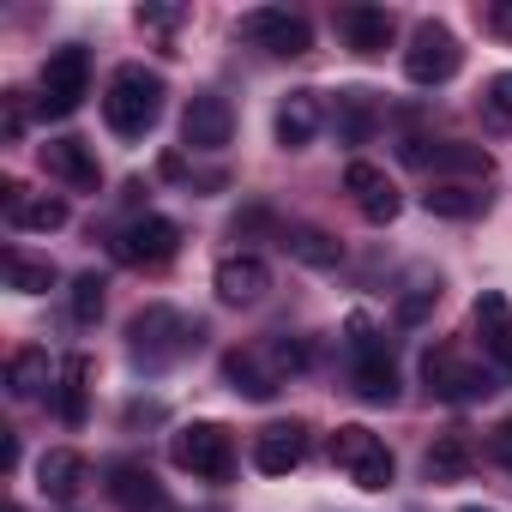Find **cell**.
Here are the masks:
<instances>
[{
	"label": "cell",
	"instance_id": "cell-1",
	"mask_svg": "<svg viewBox=\"0 0 512 512\" xmlns=\"http://www.w3.org/2000/svg\"><path fill=\"white\" fill-rule=\"evenodd\" d=\"M308 344L302 338H260L247 350H229L223 356V380L241 392V398H278L296 374H308Z\"/></svg>",
	"mask_w": 512,
	"mask_h": 512
},
{
	"label": "cell",
	"instance_id": "cell-2",
	"mask_svg": "<svg viewBox=\"0 0 512 512\" xmlns=\"http://www.w3.org/2000/svg\"><path fill=\"white\" fill-rule=\"evenodd\" d=\"M163 79L157 73H145L139 61H127V67H115V79H109V91H103V121H109V133H121V139H145L151 127H157V115H163Z\"/></svg>",
	"mask_w": 512,
	"mask_h": 512
},
{
	"label": "cell",
	"instance_id": "cell-3",
	"mask_svg": "<svg viewBox=\"0 0 512 512\" xmlns=\"http://www.w3.org/2000/svg\"><path fill=\"white\" fill-rule=\"evenodd\" d=\"M127 350H133V362L145 368V374H157V368H169V362H181L187 350H199V326H187L175 308H145L133 326H127Z\"/></svg>",
	"mask_w": 512,
	"mask_h": 512
},
{
	"label": "cell",
	"instance_id": "cell-4",
	"mask_svg": "<svg viewBox=\"0 0 512 512\" xmlns=\"http://www.w3.org/2000/svg\"><path fill=\"white\" fill-rule=\"evenodd\" d=\"M169 458H175V470H187V476H199V482H229V470H235V440H229L223 422H187V428L169 434Z\"/></svg>",
	"mask_w": 512,
	"mask_h": 512
},
{
	"label": "cell",
	"instance_id": "cell-5",
	"mask_svg": "<svg viewBox=\"0 0 512 512\" xmlns=\"http://www.w3.org/2000/svg\"><path fill=\"white\" fill-rule=\"evenodd\" d=\"M332 464L356 482V488H386L392 482V452H386V440L374 434V428H362V422H344L338 434H332Z\"/></svg>",
	"mask_w": 512,
	"mask_h": 512
},
{
	"label": "cell",
	"instance_id": "cell-6",
	"mask_svg": "<svg viewBox=\"0 0 512 512\" xmlns=\"http://www.w3.org/2000/svg\"><path fill=\"white\" fill-rule=\"evenodd\" d=\"M350 356H356V398L392 404L398 398V368H392V356H386V344H380L368 314H350Z\"/></svg>",
	"mask_w": 512,
	"mask_h": 512
},
{
	"label": "cell",
	"instance_id": "cell-7",
	"mask_svg": "<svg viewBox=\"0 0 512 512\" xmlns=\"http://www.w3.org/2000/svg\"><path fill=\"white\" fill-rule=\"evenodd\" d=\"M85 91H91V55L85 49H55L43 61V97H37V109L49 121H67L85 103Z\"/></svg>",
	"mask_w": 512,
	"mask_h": 512
},
{
	"label": "cell",
	"instance_id": "cell-8",
	"mask_svg": "<svg viewBox=\"0 0 512 512\" xmlns=\"http://www.w3.org/2000/svg\"><path fill=\"white\" fill-rule=\"evenodd\" d=\"M458 67H464V49H458V37L446 31V25H416V37H410V49H404V73L416 79V85H446V79H458Z\"/></svg>",
	"mask_w": 512,
	"mask_h": 512
},
{
	"label": "cell",
	"instance_id": "cell-9",
	"mask_svg": "<svg viewBox=\"0 0 512 512\" xmlns=\"http://www.w3.org/2000/svg\"><path fill=\"white\" fill-rule=\"evenodd\" d=\"M109 253H115L121 266H169L175 253H181V229L169 217H139V223L115 229Z\"/></svg>",
	"mask_w": 512,
	"mask_h": 512
},
{
	"label": "cell",
	"instance_id": "cell-10",
	"mask_svg": "<svg viewBox=\"0 0 512 512\" xmlns=\"http://www.w3.org/2000/svg\"><path fill=\"white\" fill-rule=\"evenodd\" d=\"M422 380H428L434 398H452V404H470V398H488V392H494L488 368H470L452 344H440V350L422 356Z\"/></svg>",
	"mask_w": 512,
	"mask_h": 512
},
{
	"label": "cell",
	"instance_id": "cell-11",
	"mask_svg": "<svg viewBox=\"0 0 512 512\" xmlns=\"http://www.w3.org/2000/svg\"><path fill=\"white\" fill-rule=\"evenodd\" d=\"M241 37L247 43H260L266 55H308L314 49V25L302 13H284V7H260V13H247L241 19Z\"/></svg>",
	"mask_w": 512,
	"mask_h": 512
},
{
	"label": "cell",
	"instance_id": "cell-12",
	"mask_svg": "<svg viewBox=\"0 0 512 512\" xmlns=\"http://www.w3.org/2000/svg\"><path fill=\"white\" fill-rule=\"evenodd\" d=\"M470 332H476V350L482 362H494L506 380H512V302L500 290H482L476 308H470Z\"/></svg>",
	"mask_w": 512,
	"mask_h": 512
},
{
	"label": "cell",
	"instance_id": "cell-13",
	"mask_svg": "<svg viewBox=\"0 0 512 512\" xmlns=\"http://www.w3.org/2000/svg\"><path fill=\"white\" fill-rule=\"evenodd\" d=\"M211 290L229 308H253V302L272 290V266L260 260V253H223L217 272H211Z\"/></svg>",
	"mask_w": 512,
	"mask_h": 512
},
{
	"label": "cell",
	"instance_id": "cell-14",
	"mask_svg": "<svg viewBox=\"0 0 512 512\" xmlns=\"http://www.w3.org/2000/svg\"><path fill=\"white\" fill-rule=\"evenodd\" d=\"M229 133H235V109H229V97L199 91V97L187 103V115H181V139H187L193 151H223Z\"/></svg>",
	"mask_w": 512,
	"mask_h": 512
},
{
	"label": "cell",
	"instance_id": "cell-15",
	"mask_svg": "<svg viewBox=\"0 0 512 512\" xmlns=\"http://www.w3.org/2000/svg\"><path fill=\"white\" fill-rule=\"evenodd\" d=\"M109 494H115L121 512H175V506H169V488H163L145 464H133V458L109 464Z\"/></svg>",
	"mask_w": 512,
	"mask_h": 512
},
{
	"label": "cell",
	"instance_id": "cell-16",
	"mask_svg": "<svg viewBox=\"0 0 512 512\" xmlns=\"http://www.w3.org/2000/svg\"><path fill=\"white\" fill-rule=\"evenodd\" d=\"M344 187L356 193V211H362L368 223H392V217L404 211V199H398L392 175H386V169H374V163H350V169H344Z\"/></svg>",
	"mask_w": 512,
	"mask_h": 512
},
{
	"label": "cell",
	"instance_id": "cell-17",
	"mask_svg": "<svg viewBox=\"0 0 512 512\" xmlns=\"http://www.w3.org/2000/svg\"><path fill=\"white\" fill-rule=\"evenodd\" d=\"M302 458H308V428L302 422H272V428L253 434V464L266 476H290Z\"/></svg>",
	"mask_w": 512,
	"mask_h": 512
},
{
	"label": "cell",
	"instance_id": "cell-18",
	"mask_svg": "<svg viewBox=\"0 0 512 512\" xmlns=\"http://www.w3.org/2000/svg\"><path fill=\"white\" fill-rule=\"evenodd\" d=\"M43 169L55 181H67V187H79V193H97V181H103V169H97L85 139H49L43 145Z\"/></svg>",
	"mask_w": 512,
	"mask_h": 512
},
{
	"label": "cell",
	"instance_id": "cell-19",
	"mask_svg": "<svg viewBox=\"0 0 512 512\" xmlns=\"http://www.w3.org/2000/svg\"><path fill=\"white\" fill-rule=\"evenodd\" d=\"M338 31H344V43L356 49V55H386L392 49V13L386 7H344L338 13Z\"/></svg>",
	"mask_w": 512,
	"mask_h": 512
},
{
	"label": "cell",
	"instance_id": "cell-20",
	"mask_svg": "<svg viewBox=\"0 0 512 512\" xmlns=\"http://www.w3.org/2000/svg\"><path fill=\"white\" fill-rule=\"evenodd\" d=\"M314 133H320V91H290L278 103V145L302 151V145H314Z\"/></svg>",
	"mask_w": 512,
	"mask_h": 512
},
{
	"label": "cell",
	"instance_id": "cell-21",
	"mask_svg": "<svg viewBox=\"0 0 512 512\" xmlns=\"http://www.w3.org/2000/svg\"><path fill=\"white\" fill-rule=\"evenodd\" d=\"M422 205H428V217L470 223V217H482V211H488V193H482V187H464V181H434V187L422 193Z\"/></svg>",
	"mask_w": 512,
	"mask_h": 512
},
{
	"label": "cell",
	"instance_id": "cell-22",
	"mask_svg": "<svg viewBox=\"0 0 512 512\" xmlns=\"http://www.w3.org/2000/svg\"><path fill=\"white\" fill-rule=\"evenodd\" d=\"M85 476H91V464L79 458V452H43V464H37V488L49 494V500H79V488H85Z\"/></svg>",
	"mask_w": 512,
	"mask_h": 512
},
{
	"label": "cell",
	"instance_id": "cell-23",
	"mask_svg": "<svg viewBox=\"0 0 512 512\" xmlns=\"http://www.w3.org/2000/svg\"><path fill=\"white\" fill-rule=\"evenodd\" d=\"M404 157L422 163V169H470V175H488V151H476V145H434L428 151L422 139H410Z\"/></svg>",
	"mask_w": 512,
	"mask_h": 512
},
{
	"label": "cell",
	"instance_id": "cell-24",
	"mask_svg": "<svg viewBox=\"0 0 512 512\" xmlns=\"http://www.w3.org/2000/svg\"><path fill=\"white\" fill-rule=\"evenodd\" d=\"M61 374L49 368V350H19L7 362V392L13 398H43V386H55Z\"/></svg>",
	"mask_w": 512,
	"mask_h": 512
},
{
	"label": "cell",
	"instance_id": "cell-25",
	"mask_svg": "<svg viewBox=\"0 0 512 512\" xmlns=\"http://www.w3.org/2000/svg\"><path fill=\"white\" fill-rule=\"evenodd\" d=\"M85 380H91V356H67L61 380H55V416L61 422H85Z\"/></svg>",
	"mask_w": 512,
	"mask_h": 512
},
{
	"label": "cell",
	"instance_id": "cell-26",
	"mask_svg": "<svg viewBox=\"0 0 512 512\" xmlns=\"http://www.w3.org/2000/svg\"><path fill=\"white\" fill-rule=\"evenodd\" d=\"M0 272H7V284H13L19 296H43V290H55V266H49V260H31V253H19V247L0 253Z\"/></svg>",
	"mask_w": 512,
	"mask_h": 512
},
{
	"label": "cell",
	"instance_id": "cell-27",
	"mask_svg": "<svg viewBox=\"0 0 512 512\" xmlns=\"http://www.w3.org/2000/svg\"><path fill=\"white\" fill-rule=\"evenodd\" d=\"M284 247L296 253V260H302V266H320V272L344 260V247H338V241H332L326 229H308V223H302V229H290V235H284Z\"/></svg>",
	"mask_w": 512,
	"mask_h": 512
},
{
	"label": "cell",
	"instance_id": "cell-28",
	"mask_svg": "<svg viewBox=\"0 0 512 512\" xmlns=\"http://www.w3.org/2000/svg\"><path fill=\"white\" fill-rule=\"evenodd\" d=\"M374 133V97L368 91H338V139L362 145Z\"/></svg>",
	"mask_w": 512,
	"mask_h": 512
},
{
	"label": "cell",
	"instance_id": "cell-29",
	"mask_svg": "<svg viewBox=\"0 0 512 512\" xmlns=\"http://www.w3.org/2000/svg\"><path fill=\"white\" fill-rule=\"evenodd\" d=\"M7 217H13V229H43V235H49V229L67 223V199H49V193L31 199V193H25L19 205H7Z\"/></svg>",
	"mask_w": 512,
	"mask_h": 512
},
{
	"label": "cell",
	"instance_id": "cell-30",
	"mask_svg": "<svg viewBox=\"0 0 512 512\" xmlns=\"http://www.w3.org/2000/svg\"><path fill=\"white\" fill-rule=\"evenodd\" d=\"M464 470H470L464 434H440V440L428 446V476H434V482H452V476H464Z\"/></svg>",
	"mask_w": 512,
	"mask_h": 512
},
{
	"label": "cell",
	"instance_id": "cell-31",
	"mask_svg": "<svg viewBox=\"0 0 512 512\" xmlns=\"http://www.w3.org/2000/svg\"><path fill=\"white\" fill-rule=\"evenodd\" d=\"M103 302H109V284H103L97 272H79V278H73V320H79V326H97V320H103Z\"/></svg>",
	"mask_w": 512,
	"mask_h": 512
},
{
	"label": "cell",
	"instance_id": "cell-32",
	"mask_svg": "<svg viewBox=\"0 0 512 512\" xmlns=\"http://www.w3.org/2000/svg\"><path fill=\"white\" fill-rule=\"evenodd\" d=\"M488 458H494L500 470H512V416L494 422V434H488Z\"/></svg>",
	"mask_w": 512,
	"mask_h": 512
},
{
	"label": "cell",
	"instance_id": "cell-33",
	"mask_svg": "<svg viewBox=\"0 0 512 512\" xmlns=\"http://www.w3.org/2000/svg\"><path fill=\"white\" fill-rule=\"evenodd\" d=\"M139 25L145 31H175L181 25V7H139Z\"/></svg>",
	"mask_w": 512,
	"mask_h": 512
},
{
	"label": "cell",
	"instance_id": "cell-34",
	"mask_svg": "<svg viewBox=\"0 0 512 512\" xmlns=\"http://www.w3.org/2000/svg\"><path fill=\"white\" fill-rule=\"evenodd\" d=\"M488 109H494L500 121H512V73H500V79L488 85Z\"/></svg>",
	"mask_w": 512,
	"mask_h": 512
},
{
	"label": "cell",
	"instance_id": "cell-35",
	"mask_svg": "<svg viewBox=\"0 0 512 512\" xmlns=\"http://www.w3.org/2000/svg\"><path fill=\"white\" fill-rule=\"evenodd\" d=\"M488 25H494L500 37H512V0H494V7H488Z\"/></svg>",
	"mask_w": 512,
	"mask_h": 512
},
{
	"label": "cell",
	"instance_id": "cell-36",
	"mask_svg": "<svg viewBox=\"0 0 512 512\" xmlns=\"http://www.w3.org/2000/svg\"><path fill=\"white\" fill-rule=\"evenodd\" d=\"M19 133H25V103L7 97V139H19Z\"/></svg>",
	"mask_w": 512,
	"mask_h": 512
},
{
	"label": "cell",
	"instance_id": "cell-37",
	"mask_svg": "<svg viewBox=\"0 0 512 512\" xmlns=\"http://www.w3.org/2000/svg\"><path fill=\"white\" fill-rule=\"evenodd\" d=\"M464 512H488V506H464Z\"/></svg>",
	"mask_w": 512,
	"mask_h": 512
},
{
	"label": "cell",
	"instance_id": "cell-38",
	"mask_svg": "<svg viewBox=\"0 0 512 512\" xmlns=\"http://www.w3.org/2000/svg\"><path fill=\"white\" fill-rule=\"evenodd\" d=\"M7 512H25V506H7Z\"/></svg>",
	"mask_w": 512,
	"mask_h": 512
}]
</instances>
